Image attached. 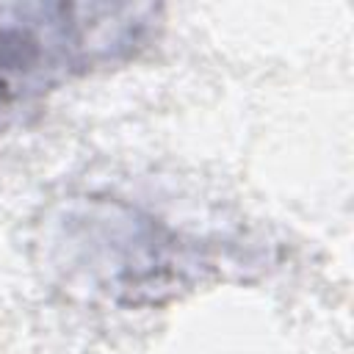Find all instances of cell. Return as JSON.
Masks as SVG:
<instances>
[{
	"instance_id": "6da1fadb",
	"label": "cell",
	"mask_w": 354,
	"mask_h": 354,
	"mask_svg": "<svg viewBox=\"0 0 354 354\" xmlns=\"http://www.w3.org/2000/svg\"><path fill=\"white\" fill-rule=\"evenodd\" d=\"M75 6H30L28 17L0 19V111L36 91L77 47Z\"/></svg>"
}]
</instances>
